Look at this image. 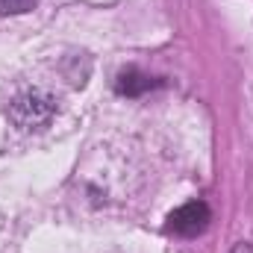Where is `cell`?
Wrapping results in <instances>:
<instances>
[{"label": "cell", "instance_id": "cell-1", "mask_svg": "<svg viewBox=\"0 0 253 253\" xmlns=\"http://www.w3.org/2000/svg\"><path fill=\"white\" fill-rule=\"evenodd\" d=\"M56 109H59V103H56L53 94H47L42 88H30V91L18 94L12 100L9 118L21 126V129H42V126H47L53 121Z\"/></svg>", "mask_w": 253, "mask_h": 253}, {"label": "cell", "instance_id": "cell-2", "mask_svg": "<svg viewBox=\"0 0 253 253\" xmlns=\"http://www.w3.org/2000/svg\"><path fill=\"white\" fill-rule=\"evenodd\" d=\"M209 221H212V209L203 200H191V203H183L180 209H174L168 215L165 230L180 236V239H194L209 227Z\"/></svg>", "mask_w": 253, "mask_h": 253}, {"label": "cell", "instance_id": "cell-3", "mask_svg": "<svg viewBox=\"0 0 253 253\" xmlns=\"http://www.w3.org/2000/svg\"><path fill=\"white\" fill-rule=\"evenodd\" d=\"M153 85H156V80L147 77V74H141L138 68H126V71L118 74V80H115V91L118 94H126V97H138V94L150 91Z\"/></svg>", "mask_w": 253, "mask_h": 253}, {"label": "cell", "instance_id": "cell-4", "mask_svg": "<svg viewBox=\"0 0 253 253\" xmlns=\"http://www.w3.org/2000/svg\"><path fill=\"white\" fill-rule=\"evenodd\" d=\"M39 0H0V12L3 15H24L30 9H36Z\"/></svg>", "mask_w": 253, "mask_h": 253}, {"label": "cell", "instance_id": "cell-5", "mask_svg": "<svg viewBox=\"0 0 253 253\" xmlns=\"http://www.w3.org/2000/svg\"><path fill=\"white\" fill-rule=\"evenodd\" d=\"M233 253H253V245L242 242V245H236V248H233Z\"/></svg>", "mask_w": 253, "mask_h": 253}]
</instances>
